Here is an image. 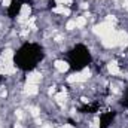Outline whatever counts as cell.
Returning <instances> with one entry per match:
<instances>
[{"mask_svg":"<svg viewBox=\"0 0 128 128\" xmlns=\"http://www.w3.org/2000/svg\"><path fill=\"white\" fill-rule=\"evenodd\" d=\"M115 30L113 28V24H110V22H107V21H104V22H101V24H98L94 27V32L98 34V36H101V37H104V36H107L109 33H112Z\"/></svg>","mask_w":128,"mask_h":128,"instance_id":"obj_1","label":"cell"},{"mask_svg":"<svg viewBox=\"0 0 128 128\" xmlns=\"http://www.w3.org/2000/svg\"><path fill=\"white\" fill-rule=\"evenodd\" d=\"M90 70L88 68H85L84 72H80V73H74V74H72V76H68V82L70 84H74V82H85L88 78H90Z\"/></svg>","mask_w":128,"mask_h":128,"instance_id":"obj_2","label":"cell"},{"mask_svg":"<svg viewBox=\"0 0 128 128\" xmlns=\"http://www.w3.org/2000/svg\"><path fill=\"white\" fill-rule=\"evenodd\" d=\"M28 16H30V6H28V4H22V6H21V12H20L18 21L22 22V21L28 20Z\"/></svg>","mask_w":128,"mask_h":128,"instance_id":"obj_3","label":"cell"},{"mask_svg":"<svg viewBox=\"0 0 128 128\" xmlns=\"http://www.w3.org/2000/svg\"><path fill=\"white\" fill-rule=\"evenodd\" d=\"M40 79H42V74L37 73V72H33V73H30L27 76V84H36L37 85L40 82Z\"/></svg>","mask_w":128,"mask_h":128,"instance_id":"obj_4","label":"cell"},{"mask_svg":"<svg viewBox=\"0 0 128 128\" xmlns=\"http://www.w3.org/2000/svg\"><path fill=\"white\" fill-rule=\"evenodd\" d=\"M37 91H39V88H37L36 84H27V85H26V90H24V92L28 94V96H34V94H37Z\"/></svg>","mask_w":128,"mask_h":128,"instance_id":"obj_5","label":"cell"},{"mask_svg":"<svg viewBox=\"0 0 128 128\" xmlns=\"http://www.w3.org/2000/svg\"><path fill=\"white\" fill-rule=\"evenodd\" d=\"M107 68H109V73H112V74H119V73H121L119 66H118L116 61H112V63L107 66Z\"/></svg>","mask_w":128,"mask_h":128,"instance_id":"obj_6","label":"cell"},{"mask_svg":"<svg viewBox=\"0 0 128 128\" xmlns=\"http://www.w3.org/2000/svg\"><path fill=\"white\" fill-rule=\"evenodd\" d=\"M54 66H55V68H57L58 72H63V73L67 70V68H68V64L66 63V61H61V60L55 61V64H54Z\"/></svg>","mask_w":128,"mask_h":128,"instance_id":"obj_7","label":"cell"},{"mask_svg":"<svg viewBox=\"0 0 128 128\" xmlns=\"http://www.w3.org/2000/svg\"><path fill=\"white\" fill-rule=\"evenodd\" d=\"M54 12L55 14H60V15H70V9H67V8H64V6H57V8H54Z\"/></svg>","mask_w":128,"mask_h":128,"instance_id":"obj_8","label":"cell"},{"mask_svg":"<svg viewBox=\"0 0 128 128\" xmlns=\"http://www.w3.org/2000/svg\"><path fill=\"white\" fill-rule=\"evenodd\" d=\"M74 22H76V28H82L86 24V16H78L74 20Z\"/></svg>","mask_w":128,"mask_h":128,"instance_id":"obj_9","label":"cell"},{"mask_svg":"<svg viewBox=\"0 0 128 128\" xmlns=\"http://www.w3.org/2000/svg\"><path fill=\"white\" fill-rule=\"evenodd\" d=\"M66 28H67V30H73V28H76V22H74V20H70V21L67 22Z\"/></svg>","mask_w":128,"mask_h":128,"instance_id":"obj_10","label":"cell"},{"mask_svg":"<svg viewBox=\"0 0 128 128\" xmlns=\"http://www.w3.org/2000/svg\"><path fill=\"white\" fill-rule=\"evenodd\" d=\"M55 100H57L58 103H64V101H66V94H64V92L57 94V96H55Z\"/></svg>","mask_w":128,"mask_h":128,"instance_id":"obj_11","label":"cell"},{"mask_svg":"<svg viewBox=\"0 0 128 128\" xmlns=\"http://www.w3.org/2000/svg\"><path fill=\"white\" fill-rule=\"evenodd\" d=\"M28 110H30V113H32L34 118L39 116V109H36V107H28Z\"/></svg>","mask_w":128,"mask_h":128,"instance_id":"obj_12","label":"cell"},{"mask_svg":"<svg viewBox=\"0 0 128 128\" xmlns=\"http://www.w3.org/2000/svg\"><path fill=\"white\" fill-rule=\"evenodd\" d=\"M58 4H61V6H64V4H67V3H70V0H55Z\"/></svg>","mask_w":128,"mask_h":128,"instance_id":"obj_13","label":"cell"},{"mask_svg":"<svg viewBox=\"0 0 128 128\" xmlns=\"http://www.w3.org/2000/svg\"><path fill=\"white\" fill-rule=\"evenodd\" d=\"M16 116H18V119H22V118H24V113H22V110H16Z\"/></svg>","mask_w":128,"mask_h":128,"instance_id":"obj_14","label":"cell"},{"mask_svg":"<svg viewBox=\"0 0 128 128\" xmlns=\"http://www.w3.org/2000/svg\"><path fill=\"white\" fill-rule=\"evenodd\" d=\"M10 4V0H3V6H9Z\"/></svg>","mask_w":128,"mask_h":128,"instance_id":"obj_15","label":"cell"},{"mask_svg":"<svg viewBox=\"0 0 128 128\" xmlns=\"http://www.w3.org/2000/svg\"><path fill=\"white\" fill-rule=\"evenodd\" d=\"M124 8L128 10V0H125V3H124Z\"/></svg>","mask_w":128,"mask_h":128,"instance_id":"obj_16","label":"cell"},{"mask_svg":"<svg viewBox=\"0 0 128 128\" xmlns=\"http://www.w3.org/2000/svg\"><path fill=\"white\" fill-rule=\"evenodd\" d=\"M63 128H73V127H72V125H68V124H66V125H64Z\"/></svg>","mask_w":128,"mask_h":128,"instance_id":"obj_17","label":"cell"},{"mask_svg":"<svg viewBox=\"0 0 128 128\" xmlns=\"http://www.w3.org/2000/svg\"><path fill=\"white\" fill-rule=\"evenodd\" d=\"M15 128H21V125L20 124H15Z\"/></svg>","mask_w":128,"mask_h":128,"instance_id":"obj_18","label":"cell"},{"mask_svg":"<svg viewBox=\"0 0 128 128\" xmlns=\"http://www.w3.org/2000/svg\"><path fill=\"white\" fill-rule=\"evenodd\" d=\"M45 128H52L51 125H45Z\"/></svg>","mask_w":128,"mask_h":128,"instance_id":"obj_19","label":"cell"}]
</instances>
